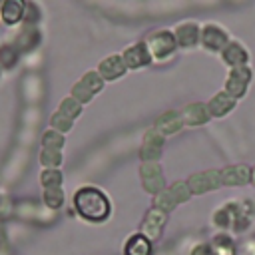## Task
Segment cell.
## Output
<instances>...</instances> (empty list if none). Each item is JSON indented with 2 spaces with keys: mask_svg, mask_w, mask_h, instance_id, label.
Segmentation results:
<instances>
[{
  "mask_svg": "<svg viewBox=\"0 0 255 255\" xmlns=\"http://www.w3.org/2000/svg\"><path fill=\"white\" fill-rule=\"evenodd\" d=\"M62 161L64 155L60 149H46V147L40 149V163L44 165V169H60Z\"/></svg>",
  "mask_w": 255,
  "mask_h": 255,
  "instance_id": "26",
  "label": "cell"
},
{
  "mask_svg": "<svg viewBox=\"0 0 255 255\" xmlns=\"http://www.w3.org/2000/svg\"><path fill=\"white\" fill-rule=\"evenodd\" d=\"M24 6L26 2L22 0H6L0 4V16H2V22L8 24V26H14L18 22L24 20Z\"/></svg>",
  "mask_w": 255,
  "mask_h": 255,
  "instance_id": "21",
  "label": "cell"
},
{
  "mask_svg": "<svg viewBox=\"0 0 255 255\" xmlns=\"http://www.w3.org/2000/svg\"><path fill=\"white\" fill-rule=\"evenodd\" d=\"M70 96H72L76 102H80L82 106H84V104H88V102H92V98H94V94H92V92H90V90H88V88H86V86H84L80 80H78V82L72 86Z\"/></svg>",
  "mask_w": 255,
  "mask_h": 255,
  "instance_id": "34",
  "label": "cell"
},
{
  "mask_svg": "<svg viewBox=\"0 0 255 255\" xmlns=\"http://www.w3.org/2000/svg\"><path fill=\"white\" fill-rule=\"evenodd\" d=\"M251 183L255 185V167H251Z\"/></svg>",
  "mask_w": 255,
  "mask_h": 255,
  "instance_id": "38",
  "label": "cell"
},
{
  "mask_svg": "<svg viewBox=\"0 0 255 255\" xmlns=\"http://www.w3.org/2000/svg\"><path fill=\"white\" fill-rule=\"evenodd\" d=\"M20 60V52L14 48L12 42L0 44V70H12Z\"/></svg>",
  "mask_w": 255,
  "mask_h": 255,
  "instance_id": "23",
  "label": "cell"
},
{
  "mask_svg": "<svg viewBox=\"0 0 255 255\" xmlns=\"http://www.w3.org/2000/svg\"><path fill=\"white\" fill-rule=\"evenodd\" d=\"M126 72H128V68H126V62H124L122 54L106 56V58L98 64V74L102 76L104 82H114V80L122 78Z\"/></svg>",
  "mask_w": 255,
  "mask_h": 255,
  "instance_id": "13",
  "label": "cell"
},
{
  "mask_svg": "<svg viewBox=\"0 0 255 255\" xmlns=\"http://www.w3.org/2000/svg\"><path fill=\"white\" fill-rule=\"evenodd\" d=\"M40 143H42V147H46V149H60V151H62V147H64V143H66V137H64V133H60V131L48 128V129L42 133Z\"/></svg>",
  "mask_w": 255,
  "mask_h": 255,
  "instance_id": "25",
  "label": "cell"
},
{
  "mask_svg": "<svg viewBox=\"0 0 255 255\" xmlns=\"http://www.w3.org/2000/svg\"><path fill=\"white\" fill-rule=\"evenodd\" d=\"M211 255H237V243L227 233H217L209 241Z\"/></svg>",
  "mask_w": 255,
  "mask_h": 255,
  "instance_id": "22",
  "label": "cell"
},
{
  "mask_svg": "<svg viewBox=\"0 0 255 255\" xmlns=\"http://www.w3.org/2000/svg\"><path fill=\"white\" fill-rule=\"evenodd\" d=\"M50 128L52 129H56V131H60V133H68L72 128H74V120H70L68 116H64V114H60L58 110L50 116Z\"/></svg>",
  "mask_w": 255,
  "mask_h": 255,
  "instance_id": "32",
  "label": "cell"
},
{
  "mask_svg": "<svg viewBox=\"0 0 255 255\" xmlns=\"http://www.w3.org/2000/svg\"><path fill=\"white\" fill-rule=\"evenodd\" d=\"M253 78V72L249 66H239V68H231L229 74H227V80H225V92L229 96H233L235 100L243 98L247 88H249V82Z\"/></svg>",
  "mask_w": 255,
  "mask_h": 255,
  "instance_id": "5",
  "label": "cell"
},
{
  "mask_svg": "<svg viewBox=\"0 0 255 255\" xmlns=\"http://www.w3.org/2000/svg\"><path fill=\"white\" fill-rule=\"evenodd\" d=\"M42 42V32L38 30V26H24L12 40L14 48L20 52V56L34 52Z\"/></svg>",
  "mask_w": 255,
  "mask_h": 255,
  "instance_id": "12",
  "label": "cell"
},
{
  "mask_svg": "<svg viewBox=\"0 0 255 255\" xmlns=\"http://www.w3.org/2000/svg\"><path fill=\"white\" fill-rule=\"evenodd\" d=\"M239 213H241V203H239V201H227L225 205H221V207H217V209L213 211L211 221H213L219 229H227V227L233 225V221H235V217H237Z\"/></svg>",
  "mask_w": 255,
  "mask_h": 255,
  "instance_id": "19",
  "label": "cell"
},
{
  "mask_svg": "<svg viewBox=\"0 0 255 255\" xmlns=\"http://www.w3.org/2000/svg\"><path fill=\"white\" fill-rule=\"evenodd\" d=\"M122 58H124L128 70H139V68H145L151 64V56H149L145 42H135V44L128 46L122 52Z\"/></svg>",
  "mask_w": 255,
  "mask_h": 255,
  "instance_id": "11",
  "label": "cell"
},
{
  "mask_svg": "<svg viewBox=\"0 0 255 255\" xmlns=\"http://www.w3.org/2000/svg\"><path fill=\"white\" fill-rule=\"evenodd\" d=\"M167 191H169V195L173 197V201H175L177 205L187 203V201L191 199V191H189L187 181H175V183H171V185L167 187Z\"/></svg>",
  "mask_w": 255,
  "mask_h": 255,
  "instance_id": "28",
  "label": "cell"
},
{
  "mask_svg": "<svg viewBox=\"0 0 255 255\" xmlns=\"http://www.w3.org/2000/svg\"><path fill=\"white\" fill-rule=\"evenodd\" d=\"M52 215H54V211H50L46 205H40L38 201H32V199L14 203V217H18L22 221L48 223V221H52Z\"/></svg>",
  "mask_w": 255,
  "mask_h": 255,
  "instance_id": "3",
  "label": "cell"
},
{
  "mask_svg": "<svg viewBox=\"0 0 255 255\" xmlns=\"http://www.w3.org/2000/svg\"><path fill=\"white\" fill-rule=\"evenodd\" d=\"M237 255H255V237L245 239L237 245Z\"/></svg>",
  "mask_w": 255,
  "mask_h": 255,
  "instance_id": "35",
  "label": "cell"
},
{
  "mask_svg": "<svg viewBox=\"0 0 255 255\" xmlns=\"http://www.w3.org/2000/svg\"><path fill=\"white\" fill-rule=\"evenodd\" d=\"M66 201V195H64V189L62 187H56V189H44L42 191V203L50 209V211H58Z\"/></svg>",
  "mask_w": 255,
  "mask_h": 255,
  "instance_id": "24",
  "label": "cell"
},
{
  "mask_svg": "<svg viewBox=\"0 0 255 255\" xmlns=\"http://www.w3.org/2000/svg\"><path fill=\"white\" fill-rule=\"evenodd\" d=\"M72 201H74V211L82 219L92 221V223H102L112 213L110 197L100 187H94V185H82V187H78Z\"/></svg>",
  "mask_w": 255,
  "mask_h": 255,
  "instance_id": "1",
  "label": "cell"
},
{
  "mask_svg": "<svg viewBox=\"0 0 255 255\" xmlns=\"http://www.w3.org/2000/svg\"><path fill=\"white\" fill-rule=\"evenodd\" d=\"M165 223H167V213L165 211H159L155 207H149L145 211V215H143L141 225H139V233L145 235L153 243V241H157L161 237Z\"/></svg>",
  "mask_w": 255,
  "mask_h": 255,
  "instance_id": "7",
  "label": "cell"
},
{
  "mask_svg": "<svg viewBox=\"0 0 255 255\" xmlns=\"http://www.w3.org/2000/svg\"><path fill=\"white\" fill-rule=\"evenodd\" d=\"M143 42L149 50L151 62H163L169 56H173L177 50V42H175V36L171 30H155Z\"/></svg>",
  "mask_w": 255,
  "mask_h": 255,
  "instance_id": "2",
  "label": "cell"
},
{
  "mask_svg": "<svg viewBox=\"0 0 255 255\" xmlns=\"http://www.w3.org/2000/svg\"><path fill=\"white\" fill-rule=\"evenodd\" d=\"M219 173H221V185L225 187H241V185L251 183V167L245 163L227 165L219 169Z\"/></svg>",
  "mask_w": 255,
  "mask_h": 255,
  "instance_id": "10",
  "label": "cell"
},
{
  "mask_svg": "<svg viewBox=\"0 0 255 255\" xmlns=\"http://www.w3.org/2000/svg\"><path fill=\"white\" fill-rule=\"evenodd\" d=\"M187 185H189L191 195H203L207 191H215L221 187V173H219V169L191 173L187 177Z\"/></svg>",
  "mask_w": 255,
  "mask_h": 255,
  "instance_id": "4",
  "label": "cell"
},
{
  "mask_svg": "<svg viewBox=\"0 0 255 255\" xmlns=\"http://www.w3.org/2000/svg\"><path fill=\"white\" fill-rule=\"evenodd\" d=\"M221 60L231 68H239V66H247L249 62V52L245 50L243 44L235 42V40H229V44L223 48L221 52Z\"/></svg>",
  "mask_w": 255,
  "mask_h": 255,
  "instance_id": "17",
  "label": "cell"
},
{
  "mask_svg": "<svg viewBox=\"0 0 255 255\" xmlns=\"http://www.w3.org/2000/svg\"><path fill=\"white\" fill-rule=\"evenodd\" d=\"M80 82L96 96L98 92H102V88H104V80H102V76L98 74V70H88L82 78H80Z\"/></svg>",
  "mask_w": 255,
  "mask_h": 255,
  "instance_id": "30",
  "label": "cell"
},
{
  "mask_svg": "<svg viewBox=\"0 0 255 255\" xmlns=\"http://www.w3.org/2000/svg\"><path fill=\"white\" fill-rule=\"evenodd\" d=\"M151 253H153V243L139 231L129 235L124 243V255H151Z\"/></svg>",
  "mask_w": 255,
  "mask_h": 255,
  "instance_id": "20",
  "label": "cell"
},
{
  "mask_svg": "<svg viewBox=\"0 0 255 255\" xmlns=\"http://www.w3.org/2000/svg\"><path fill=\"white\" fill-rule=\"evenodd\" d=\"M139 177H141L143 189L151 195H157L159 191L165 189V177H163V169L159 163H141Z\"/></svg>",
  "mask_w": 255,
  "mask_h": 255,
  "instance_id": "8",
  "label": "cell"
},
{
  "mask_svg": "<svg viewBox=\"0 0 255 255\" xmlns=\"http://www.w3.org/2000/svg\"><path fill=\"white\" fill-rule=\"evenodd\" d=\"M40 183L44 189H56V187H62L64 175L60 169H44L40 173Z\"/></svg>",
  "mask_w": 255,
  "mask_h": 255,
  "instance_id": "27",
  "label": "cell"
},
{
  "mask_svg": "<svg viewBox=\"0 0 255 255\" xmlns=\"http://www.w3.org/2000/svg\"><path fill=\"white\" fill-rule=\"evenodd\" d=\"M58 112L64 114V116H68L70 120H76V118H80V114H82V104L76 102L72 96H66V98L60 102Z\"/></svg>",
  "mask_w": 255,
  "mask_h": 255,
  "instance_id": "29",
  "label": "cell"
},
{
  "mask_svg": "<svg viewBox=\"0 0 255 255\" xmlns=\"http://www.w3.org/2000/svg\"><path fill=\"white\" fill-rule=\"evenodd\" d=\"M6 251H8V233L4 221H0V255H6Z\"/></svg>",
  "mask_w": 255,
  "mask_h": 255,
  "instance_id": "36",
  "label": "cell"
},
{
  "mask_svg": "<svg viewBox=\"0 0 255 255\" xmlns=\"http://www.w3.org/2000/svg\"><path fill=\"white\" fill-rule=\"evenodd\" d=\"M151 207H155V209H159V211H165V213H169L171 209H175V207H177V203L173 201V197L169 195V191H167V187H165L163 191H159L157 195H153Z\"/></svg>",
  "mask_w": 255,
  "mask_h": 255,
  "instance_id": "31",
  "label": "cell"
},
{
  "mask_svg": "<svg viewBox=\"0 0 255 255\" xmlns=\"http://www.w3.org/2000/svg\"><path fill=\"white\" fill-rule=\"evenodd\" d=\"M173 36H175L177 48H193V46H197V44H199L201 28L197 26V22L187 20V22H181V24H177V26H175Z\"/></svg>",
  "mask_w": 255,
  "mask_h": 255,
  "instance_id": "14",
  "label": "cell"
},
{
  "mask_svg": "<svg viewBox=\"0 0 255 255\" xmlns=\"http://www.w3.org/2000/svg\"><path fill=\"white\" fill-rule=\"evenodd\" d=\"M40 16H42L40 6L36 2H26V6H24V20H22L24 26H36L40 22Z\"/></svg>",
  "mask_w": 255,
  "mask_h": 255,
  "instance_id": "33",
  "label": "cell"
},
{
  "mask_svg": "<svg viewBox=\"0 0 255 255\" xmlns=\"http://www.w3.org/2000/svg\"><path fill=\"white\" fill-rule=\"evenodd\" d=\"M163 139L165 137L159 131H155L153 128H149L143 133L141 147H139V159H141V163H157V159L161 157Z\"/></svg>",
  "mask_w": 255,
  "mask_h": 255,
  "instance_id": "6",
  "label": "cell"
},
{
  "mask_svg": "<svg viewBox=\"0 0 255 255\" xmlns=\"http://www.w3.org/2000/svg\"><path fill=\"white\" fill-rule=\"evenodd\" d=\"M189 255H211V247H209V243H197Z\"/></svg>",
  "mask_w": 255,
  "mask_h": 255,
  "instance_id": "37",
  "label": "cell"
},
{
  "mask_svg": "<svg viewBox=\"0 0 255 255\" xmlns=\"http://www.w3.org/2000/svg\"><path fill=\"white\" fill-rule=\"evenodd\" d=\"M199 42L209 52H223V48L229 44V36H227V32L221 26H217V24H205L201 28Z\"/></svg>",
  "mask_w": 255,
  "mask_h": 255,
  "instance_id": "9",
  "label": "cell"
},
{
  "mask_svg": "<svg viewBox=\"0 0 255 255\" xmlns=\"http://www.w3.org/2000/svg\"><path fill=\"white\" fill-rule=\"evenodd\" d=\"M181 118H183V126H187V128H197V126H205L211 116H209L207 104H203V102H193V104H187V106L181 110Z\"/></svg>",
  "mask_w": 255,
  "mask_h": 255,
  "instance_id": "16",
  "label": "cell"
},
{
  "mask_svg": "<svg viewBox=\"0 0 255 255\" xmlns=\"http://www.w3.org/2000/svg\"><path fill=\"white\" fill-rule=\"evenodd\" d=\"M181 128H183V118H181V112H175V110H165L153 122V129L159 131L163 137L177 133Z\"/></svg>",
  "mask_w": 255,
  "mask_h": 255,
  "instance_id": "15",
  "label": "cell"
},
{
  "mask_svg": "<svg viewBox=\"0 0 255 255\" xmlns=\"http://www.w3.org/2000/svg\"><path fill=\"white\" fill-rule=\"evenodd\" d=\"M235 106H237V100H235L233 96H229L225 90L217 92V94L207 102V110H209V116H211V118H223V116H227Z\"/></svg>",
  "mask_w": 255,
  "mask_h": 255,
  "instance_id": "18",
  "label": "cell"
}]
</instances>
